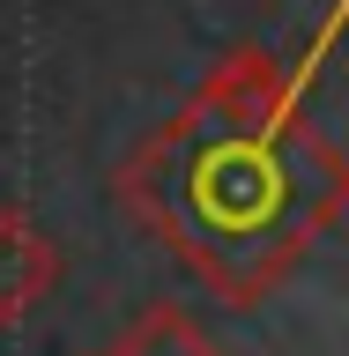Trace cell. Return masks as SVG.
I'll return each mask as SVG.
<instances>
[{
    "label": "cell",
    "mask_w": 349,
    "mask_h": 356,
    "mask_svg": "<svg viewBox=\"0 0 349 356\" xmlns=\"http://www.w3.org/2000/svg\"><path fill=\"white\" fill-rule=\"evenodd\" d=\"M52 282V260H45V245H30L15 222H0V319H22V312L38 305V289Z\"/></svg>",
    "instance_id": "1"
},
{
    "label": "cell",
    "mask_w": 349,
    "mask_h": 356,
    "mask_svg": "<svg viewBox=\"0 0 349 356\" xmlns=\"http://www.w3.org/2000/svg\"><path fill=\"white\" fill-rule=\"evenodd\" d=\"M119 356H216V349H208L178 312H149V319L127 334V349H119Z\"/></svg>",
    "instance_id": "2"
}]
</instances>
